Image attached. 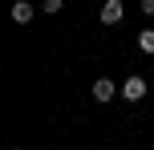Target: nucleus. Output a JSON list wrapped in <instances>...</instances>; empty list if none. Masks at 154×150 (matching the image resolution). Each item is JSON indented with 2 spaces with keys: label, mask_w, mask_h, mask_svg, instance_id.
Returning a JSON list of instances; mask_svg holds the SVG:
<instances>
[{
  "label": "nucleus",
  "mask_w": 154,
  "mask_h": 150,
  "mask_svg": "<svg viewBox=\"0 0 154 150\" xmlns=\"http://www.w3.org/2000/svg\"><path fill=\"white\" fill-rule=\"evenodd\" d=\"M122 97L126 102H142L146 97V77H126L122 81Z\"/></svg>",
  "instance_id": "obj_1"
},
{
  "label": "nucleus",
  "mask_w": 154,
  "mask_h": 150,
  "mask_svg": "<svg viewBox=\"0 0 154 150\" xmlns=\"http://www.w3.org/2000/svg\"><path fill=\"white\" fill-rule=\"evenodd\" d=\"M122 16H126L122 0H106V4H101V24H118Z\"/></svg>",
  "instance_id": "obj_2"
},
{
  "label": "nucleus",
  "mask_w": 154,
  "mask_h": 150,
  "mask_svg": "<svg viewBox=\"0 0 154 150\" xmlns=\"http://www.w3.org/2000/svg\"><path fill=\"white\" fill-rule=\"evenodd\" d=\"M114 93H118V85L109 77H97V81H93V97H97V102H109Z\"/></svg>",
  "instance_id": "obj_3"
},
{
  "label": "nucleus",
  "mask_w": 154,
  "mask_h": 150,
  "mask_svg": "<svg viewBox=\"0 0 154 150\" xmlns=\"http://www.w3.org/2000/svg\"><path fill=\"white\" fill-rule=\"evenodd\" d=\"M32 16H37V12H32V4H24V0H16V4H12V20H16V24H29Z\"/></svg>",
  "instance_id": "obj_4"
},
{
  "label": "nucleus",
  "mask_w": 154,
  "mask_h": 150,
  "mask_svg": "<svg viewBox=\"0 0 154 150\" xmlns=\"http://www.w3.org/2000/svg\"><path fill=\"white\" fill-rule=\"evenodd\" d=\"M138 49H142V53H154V29H146L138 37Z\"/></svg>",
  "instance_id": "obj_5"
},
{
  "label": "nucleus",
  "mask_w": 154,
  "mask_h": 150,
  "mask_svg": "<svg viewBox=\"0 0 154 150\" xmlns=\"http://www.w3.org/2000/svg\"><path fill=\"white\" fill-rule=\"evenodd\" d=\"M45 12H53V16H57V12H61V0H45Z\"/></svg>",
  "instance_id": "obj_6"
},
{
  "label": "nucleus",
  "mask_w": 154,
  "mask_h": 150,
  "mask_svg": "<svg viewBox=\"0 0 154 150\" xmlns=\"http://www.w3.org/2000/svg\"><path fill=\"white\" fill-rule=\"evenodd\" d=\"M142 12H146V16H154V0H142Z\"/></svg>",
  "instance_id": "obj_7"
},
{
  "label": "nucleus",
  "mask_w": 154,
  "mask_h": 150,
  "mask_svg": "<svg viewBox=\"0 0 154 150\" xmlns=\"http://www.w3.org/2000/svg\"><path fill=\"white\" fill-rule=\"evenodd\" d=\"M16 150H20V146H16Z\"/></svg>",
  "instance_id": "obj_8"
}]
</instances>
